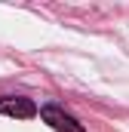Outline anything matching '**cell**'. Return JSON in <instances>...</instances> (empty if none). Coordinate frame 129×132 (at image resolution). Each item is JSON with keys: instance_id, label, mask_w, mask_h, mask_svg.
Wrapping results in <instances>:
<instances>
[{"instance_id": "1", "label": "cell", "mask_w": 129, "mask_h": 132, "mask_svg": "<svg viewBox=\"0 0 129 132\" xmlns=\"http://www.w3.org/2000/svg\"><path fill=\"white\" fill-rule=\"evenodd\" d=\"M37 114L43 117V123H49L55 132H86V129H83V123H80L77 117H71L68 111H62L59 104H43Z\"/></svg>"}, {"instance_id": "2", "label": "cell", "mask_w": 129, "mask_h": 132, "mask_svg": "<svg viewBox=\"0 0 129 132\" xmlns=\"http://www.w3.org/2000/svg\"><path fill=\"white\" fill-rule=\"evenodd\" d=\"M0 114L15 117V120H31L37 117V104L25 95H0Z\"/></svg>"}]
</instances>
